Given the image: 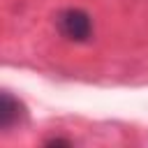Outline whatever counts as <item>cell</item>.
Returning a JSON list of instances; mask_svg holds the SVG:
<instances>
[{"instance_id":"cell-1","label":"cell","mask_w":148,"mask_h":148,"mask_svg":"<svg viewBox=\"0 0 148 148\" xmlns=\"http://www.w3.org/2000/svg\"><path fill=\"white\" fill-rule=\"evenodd\" d=\"M56 30L62 39L74 42V44H86L90 42L95 28H92V18L86 9L79 7H67L62 12L56 14Z\"/></svg>"},{"instance_id":"cell-2","label":"cell","mask_w":148,"mask_h":148,"mask_svg":"<svg viewBox=\"0 0 148 148\" xmlns=\"http://www.w3.org/2000/svg\"><path fill=\"white\" fill-rule=\"evenodd\" d=\"M21 116H23V104L16 97H12V92L5 90L0 95V127L2 130L14 127L21 120Z\"/></svg>"},{"instance_id":"cell-3","label":"cell","mask_w":148,"mask_h":148,"mask_svg":"<svg viewBox=\"0 0 148 148\" xmlns=\"http://www.w3.org/2000/svg\"><path fill=\"white\" fill-rule=\"evenodd\" d=\"M46 146H72V141L69 139H49Z\"/></svg>"}]
</instances>
